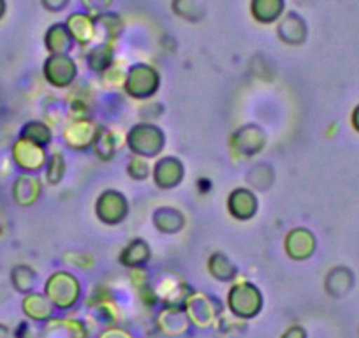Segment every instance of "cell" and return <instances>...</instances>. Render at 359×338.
<instances>
[{"mask_svg":"<svg viewBox=\"0 0 359 338\" xmlns=\"http://www.w3.org/2000/svg\"><path fill=\"white\" fill-rule=\"evenodd\" d=\"M165 133L154 122H140L126 134V144L130 154L141 155L144 158H155L164 151Z\"/></svg>","mask_w":359,"mask_h":338,"instance_id":"cell-1","label":"cell"},{"mask_svg":"<svg viewBox=\"0 0 359 338\" xmlns=\"http://www.w3.org/2000/svg\"><path fill=\"white\" fill-rule=\"evenodd\" d=\"M122 87L123 92L134 101H150L161 88V74L154 65L140 62L127 69Z\"/></svg>","mask_w":359,"mask_h":338,"instance_id":"cell-2","label":"cell"},{"mask_svg":"<svg viewBox=\"0 0 359 338\" xmlns=\"http://www.w3.org/2000/svg\"><path fill=\"white\" fill-rule=\"evenodd\" d=\"M44 295L50 298L57 310H72L81 298V284L72 273L58 270L48 277Z\"/></svg>","mask_w":359,"mask_h":338,"instance_id":"cell-3","label":"cell"},{"mask_svg":"<svg viewBox=\"0 0 359 338\" xmlns=\"http://www.w3.org/2000/svg\"><path fill=\"white\" fill-rule=\"evenodd\" d=\"M227 306L233 316L248 320L261 313L262 306H264V298L257 285L248 280H241L236 282L227 292Z\"/></svg>","mask_w":359,"mask_h":338,"instance_id":"cell-4","label":"cell"},{"mask_svg":"<svg viewBox=\"0 0 359 338\" xmlns=\"http://www.w3.org/2000/svg\"><path fill=\"white\" fill-rule=\"evenodd\" d=\"M266 136L264 129L257 123H245L238 127L229 137V147L236 157L240 158H252L261 154L266 148Z\"/></svg>","mask_w":359,"mask_h":338,"instance_id":"cell-5","label":"cell"},{"mask_svg":"<svg viewBox=\"0 0 359 338\" xmlns=\"http://www.w3.org/2000/svg\"><path fill=\"white\" fill-rule=\"evenodd\" d=\"M95 217L104 226H118L129 215V201L126 194L116 189H106L95 201Z\"/></svg>","mask_w":359,"mask_h":338,"instance_id":"cell-6","label":"cell"},{"mask_svg":"<svg viewBox=\"0 0 359 338\" xmlns=\"http://www.w3.org/2000/svg\"><path fill=\"white\" fill-rule=\"evenodd\" d=\"M48 151L44 147L32 143L29 140H23L18 136V140L13 143L11 148V157L15 162L16 168L22 171V173H32L37 175L41 171H44V165L48 161Z\"/></svg>","mask_w":359,"mask_h":338,"instance_id":"cell-7","label":"cell"},{"mask_svg":"<svg viewBox=\"0 0 359 338\" xmlns=\"http://www.w3.org/2000/svg\"><path fill=\"white\" fill-rule=\"evenodd\" d=\"M43 76L51 87L67 88L78 78V65L71 55H50L43 64Z\"/></svg>","mask_w":359,"mask_h":338,"instance_id":"cell-8","label":"cell"},{"mask_svg":"<svg viewBox=\"0 0 359 338\" xmlns=\"http://www.w3.org/2000/svg\"><path fill=\"white\" fill-rule=\"evenodd\" d=\"M154 184L162 191H171L178 187L185 178V165L175 155H162L151 168Z\"/></svg>","mask_w":359,"mask_h":338,"instance_id":"cell-9","label":"cell"},{"mask_svg":"<svg viewBox=\"0 0 359 338\" xmlns=\"http://www.w3.org/2000/svg\"><path fill=\"white\" fill-rule=\"evenodd\" d=\"M99 129H101V126H97L92 119L72 120L64 129L65 147L76 151H88L90 148H94Z\"/></svg>","mask_w":359,"mask_h":338,"instance_id":"cell-10","label":"cell"},{"mask_svg":"<svg viewBox=\"0 0 359 338\" xmlns=\"http://www.w3.org/2000/svg\"><path fill=\"white\" fill-rule=\"evenodd\" d=\"M224 310L222 303L213 295H203V292H192L185 303V312L189 319L198 326H210L212 320Z\"/></svg>","mask_w":359,"mask_h":338,"instance_id":"cell-11","label":"cell"},{"mask_svg":"<svg viewBox=\"0 0 359 338\" xmlns=\"http://www.w3.org/2000/svg\"><path fill=\"white\" fill-rule=\"evenodd\" d=\"M284 250L292 261L310 259L317 250V236L309 227H294L285 234Z\"/></svg>","mask_w":359,"mask_h":338,"instance_id":"cell-12","label":"cell"},{"mask_svg":"<svg viewBox=\"0 0 359 338\" xmlns=\"http://www.w3.org/2000/svg\"><path fill=\"white\" fill-rule=\"evenodd\" d=\"M226 206L234 220L247 222L257 215L259 199L250 187H236L227 196Z\"/></svg>","mask_w":359,"mask_h":338,"instance_id":"cell-13","label":"cell"},{"mask_svg":"<svg viewBox=\"0 0 359 338\" xmlns=\"http://www.w3.org/2000/svg\"><path fill=\"white\" fill-rule=\"evenodd\" d=\"M277 37L287 46H302L309 37V25L305 18L296 11H289L278 20Z\"/></svg>","mask_w":359,"mask_h":338,"instance_id":"cell-14","label":"cell"},{"mask_svg":"<svg viewBox=\"0 0 359 338\" xmlns=\"http://www.w3.org/2000/svg\"><path fill=\"white\" fill-rule=\"evenodd\" d=\"M41 194H43V182L32 173L18 175L11 187L13 201L22 208H30L36 205L41 199Z\"/></svg>","mask_w":359,"mask_h":338,"instance_id":"cell-15","label":"cell"},{"mask_svg":"<svg viewBox=\"0 0 359 338\" xmlns=\"http://www.w3.org/2000/svg\"><path fill=\"white\" fill-rule=\"evenodd\" d=\"M354 271L348 266H344V264L333 266L327 271L326 277H324V291L327 292V296L334 299L345 298L354 289Z\"/></svg>","mask_w":359,"mask_h":338,"instance_id":"cell-16","label":"cell"},{"mask_svg":"<svg viewBox=\"0 0 359 338\" xmlns=\"http://www.w3.org/2000/svg\"><path fill=\"white\" fill-rule=\"evenodd\" d=\"M55 310L57 309L44 292L32 291L29 295H23L22 312L32 323H50Z\"/></svg>","mask_w":359,"mask_h":338,"instance_id":"cell-17","label":"cell"},{"mask_svg":"<svg viewBox=\"0 0 359 338\" xmlns=\"http://www.w3.org/2000/svg\"><path fill=\"white\" fill-rule=\"evenodd\" d=\"M151 259V248L143 238H134L120 250L118 261L129 270H143Z\"/></svg>","mask_w":359,"mask_h":338,"instance_id":"cell-18","label":"cell"},{"mask_svg":"<svg viewBox=\"0 0 359 338\" xmlns=\"http://www.w3.org/2000/svg\"><path fill=\"white\" fill-rule=\"evenodd\" d=\"M65 25H67L76 44H79V46L94 44L95 23L94 16L90 15V13H72V15H69Z\"/></svg>","mask_w":359,"mask_h":338,"instance_id":"cell-19","label":"cell"},{"mask_svg":"<svg viewBox=\"0 0 359 338\" xmlns=\"http://www.w3.org/2000/svg\"><path fill=\"white\" fill-rule=\"evenodd\" d=\"M94 23H95L94 46L95 44L115 43L123 30V22L116 13L106 11V13H101V15H95Z\"/></svg>","mask_w":359,"mask_h":338,"instance_id":"cell-20","label":"cell"},{"mask_svg":"<svg viewBox=\"0 0 359 338\" xmlns=\"http://www.w3.org/2000/svg\"><path fill=\"white\" fill-rule=\"evenodd\" d=\"M151 224L162 234H176L185 227V217L175 206H158L151 213Z\"/></svg>","mask_w":359,"mask_h":338,"instance_id":"cell-21","label":"cell"},{"mask_svg":"<svg viewBox=\"0 0 359 338\" xmlns=\"http://www.w3.org/2000/svg\"><path fill=\"white\" fill-rule=\"evenodd\" d=\"M44 46L50 55H69L74 48V39L65 23H53L44 34Z\"/></svg>","mask_w":359,"mask_h":338,"instance_id":"cell-22","label":"cell"},{"mask_svg":"<svg viewBox=\"0 0 359 338\" xmlns=\"http://www.w3.org/2000/svg\"><path fill=\"white\" fill-rule=\"evenodd\" d=\"M285 0H250L252 18L262 25H271L284 15Z\"/></svg>","mask_w":359,"mask_h":338,"instance_id":"cell-23","label":"cell"},{"mask_svg":"<svg viewBox=\"0 0 359 338\" xmlns=\"http://www.w3.org/2000/svg\"><path fill=\"white\" fill-rule=\"evenodd\" d=\"M113 62H115V46H113V43L95 44L86 55V65H88L90 71L97 72V74H104L111 67Z\"/></svg>","mask_w":359,"mask_h":338,"instance_id":"cell-24","label":"cell"},{"mask_svg":"<svg viewBox=\"0 0 359 338\" xmlns=\"http://www.w3.org/2000/svg\"><path fill=\"white\" fill-rule=\"evenodd\" d=\"M9 280H11V285L15 288L16 292L29 295V292H32L37 288L39 273L30 264H16V266L11 268Z\"/></svg>","mask_w":359,"mask_h":338,"instance_id":"cell-25","label":"cell"},{"mask_svg":"<svg viewBox=\"0 0 359 338\" xmlns=\"http://www.w3.org/2000/svg\"><path fill=\"white\" fill-rule=\"evenodd\" d=\"M245 180H247L248 187H250L252 191H259V192L269 191L275 184L273 165L268 164V162H259V164L252 165L250 171H248L247 177H245Z\"/></svg>","mask_w":359,"mask_h":338,"instance_id":"cell-26","label":"cell"},{"mask_svg":"<svg viewBox=\"0 0 359 338\" xmlns=\"http://www.w3.org/2000/svg\"><path fill=\"white\" fill-rule=\"evenodd\" d=\"M208 271L219 282H233L238 277V266L224 252H213L208 257Z\"/></svg>","mask_w":359,"mask_h":338,"instance_id":"cell-27","label":"cell"},{"mask_svg":"<svg viewBox=\"0 0 359 338\" xmlns=\"http://www.w3.org/2000/svg\"><path fill=\"white\" fill-rule=\"evenodd\" d=\"M18 136L23 137V140L32 141V143L39 144V147L48 148L51 144V141H53V130L43 120H29V122H25L22 126Z\"/></svg>","mask_w":359,"mask_h":338,"instance_id":"cell-28","label":"cell"},{"mask_svg":"<svg viewBox=\"0 0 359 338\" xmlns=\"http://www.w3.org/2000/svg\"><path fill=\"white\" fill-rule=\"evenodd\" d=\"M120 147V140L116 136L115 130H111L109 127H102L99 129L97 137H95L94 143V151L95 157L101 158V161H111L113 157L116 155Z\"/></svg>","mask_w":359,"mask_h":338,"instance_id":"cell-29","label":"cell"},{"mask_svg":"<svg viewBox=\"0 0 359 338\" xmlns=\"http://www.w3.org/2000/svg\"><path fill=\"white\" fill-rule=\"evenodd\" d=\"M67 173V161H65L62 151H53L48 155L46 165H44V175H46V182L51 187H57L62 184Z\"/></svg>","mask_w":359,"mask_h":338,"instance_id":"cell-30","label":"cell"},{"mask_svg":"<svg viewBox=\"0 0 359 338\" xmlns=\"http://www.w3.org/2000/svg\"><path fill=\"white\" fill-rule=\"evenodd\" d=\"M171 8L176 16L192 23L199 22L205 16V8H203L199 0H172Z\"/></svg>","mask_w":359,"mask_h":338,"instance_id":"cell-31","label":"cell"},{"mask_svg":"<svg viewBox=\"0 0 359 338\" xmlns=\"http://www.w3.org/2000/svg\"><path fill=\"white\" fill-rule=\"evenodd\" d=\"M127 175L136 182H144L151 177V165L148 158L141 155H130L127 161Z\"/></svg>","mask_w":359,"mask_h":338,"instance_id":"cell-32","label":"cell"},{"mask_svg":"<svg viewBox=\"0 0 359 338\" xmlns=\"http://www.w3.org/2000/svg\"><path fill=\"white\" fill-rule=\"evenodd\" d=\"M164 106L161 102L155 101H144V104L140 108V116L141 122H155L157 119H161L162 113H164Z\"/></svg>","mask_w":359,"mask_h":338,"instance_id":"cell-33","label":"cell"},{"mask_svg":"<svg viewBox=\"0 0 359 338\" xmlns=\"http://www.w3.org/2000/svg\"><path fill=\"white\" fill-rule=\"evenodd\" d=\"M83 6H85L86 13H90L92 16L101 15V13L108 11V8L111 6L113 0H81Z\"/></svg>","mask_w":359,"mask_h":338,"instance_id":"cell-34","label":"cell"},{"mask_svg":"<svg viewBox=\"0 0 359 338\" xmlns=\"http://www.w3.org/2000/svg\"><path fill=\"white\" fill-rule=\"evenodd\" d=\"M41 4L46 11L50 13H60L71 4V0H41Z\"/></svg>","mask_w":359,"mask_h":338,"instance_id":"cell-35","label":"cell"},{"mask_svg":"<svg viewBox=\"0 0 359 338\" xmlns=\"http://www.w3.org/2000/svg\"><path fill=\"white\" fill-rule=\"evenodd\" d=\"M280 338H306V330L299 324H294V326L287 327Z\"/></svg>","mask_w":359,"mask_h":338,"instance_id":"cell-36","label":"cell"},{"mask_svg":"<svg viewBox=\"0 0 359 338\" xmlns=\"http://www.w3.org/2000/svg\"><path fill=\"white\" fill-rule=\"evenodd\" d=\"M351 126H352V129H354L355 133L359 134V104H355L354 109H352V113H351Z\"/></svg>","mask_w":359,"mask_h":338,"instance_id":"cell-37","label":"cell"},{"mask_svg":"<svg viewBox=\"0 0 359 338\" xmlns=\"http://www.w3.org/2000/svg\"><path fill=\"white\" fill-rule=\"evenodd\" d=\"M0 338H15V333L8 324L0 323Z\"/></svg>","mask_w":359,"mask_h":338,"instance_id":"cell-38","label":"cell"},{"mask_svg":"<svg viewBox=\"0 0 359 338\" xmlns=\"http://www.w3.org/2000/svg\"><path fill=\"white\" fill-rule=\"evenodd\" d=\"M6 13H8V2H6V0H0V20L4 18Z\"/></svg>","mask_w":359,"mask_h":338,"instance_id":"cell-39","label":"cell"},{"mask_svg":"<svg viewBox=\"0 0 359 338\" xmlns=\"http://www.w3.org/2000/svg\"><path fill=\"white\" fill-rule=\"evenodd\" d=\"M358 334H359V330H358Z\"/></svg>","mask_w":359,"mask_h":338,"instance_id":"cell-40","label":"cell"},{"mask_svg":"<svg viewBox=\"0 0 359 338\" xmlns=\"http://www.w3.org/2000/svg\"><path fill=\"white\" fill-rule=\"evenodd\" d=\"M27 338H30V337H27Z\"/></svg>","mask_w":359,"mask_h":338,"instance_id":"cell-41","label":"cell"}]
</instances>
